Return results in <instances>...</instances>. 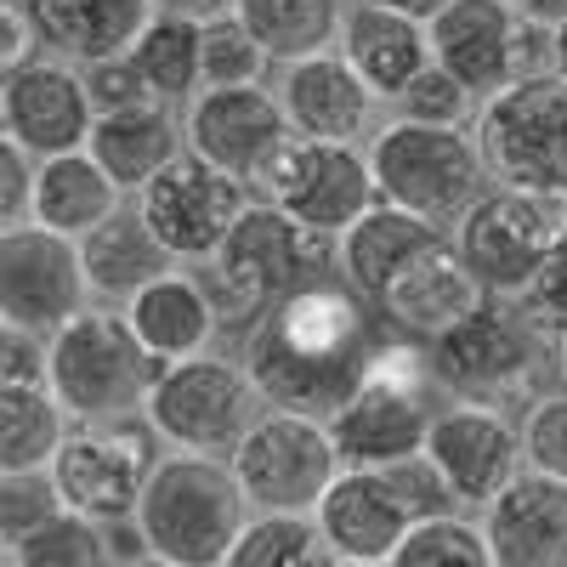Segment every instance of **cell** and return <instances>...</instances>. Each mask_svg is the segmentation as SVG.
Instances as JSON below:
<instances>
[{
	"label": "cell",
	"mask_w": 567,
	"mask_h": 567,
	"mask_svg": "<svg viewBox=\"0 0 567 567\" xmlns=\"http://www.w3.org/2000/svg\"><path fill=\"white\" fill-rule=\"evenodd\" d=\"M386 341L392 323L374 318L347 278H318L250 329L239 363L250 369L267 409L336 420L347 398L369 381L374 352Z\"/></svg>",
	"instance_id": "cell-1"
},
{
	"label": "cell",
	"mask_w": 567,
	"mask_h": 567,
	"mask_svg": "<svg viewBox=\"0 0 567 567\" xmlns=\"http://www.w3.org/2000/svg\"><path fill=\"white\" fill-rule=\"evenodd\" d=\"M329 267H341V239L284 216L267 199H250V210L233 221L221 250L205 261V290L216 301L221 329L250 336L278 301L329 278Z\"/></svg>",
	"instance_id": "cell-2"
},
{
	"label": "cell",
	"mask_w": 567,
	"mask_h": 567,
	"mask_svg": "<svg viewBox=\"0 0 567 567\" xmlns=\"http://www.w3.org/2000/svg\"><path fill=\"white\" fill-rule=\"evenodd\" d=\"M256 516V505L245 499L233 460L221 454H165L159 471L148 477L131 528L142 534L154 556L182 561V567H221L227 550L239 545L245 523Z\"/></svg>",
	"instance_id": "cell-3"
},
{
	"label": "cell",
	"mask_w": 567,
	"mask_h": 567,
	"mask_svg": "<svg viewBox=\"0 0 567 567\" xmlns=\"http://www.w3.org/2000/svg\"><path fill=\"white\" fill-rule=\"evenodd\" d=\"M45 347H52V381L45 386L58 392L74 425H109V420L148 414V398L171 369L159 352L142 347L131 318L114 307H85L58 336H45Z\"/></svg>",
	"instance_id": "cell-4"
},
{
	"label": "cell",
	"mask_w": 567,
	"mask_h": 567,
	"mask_svg": "<svg viewBox=\"0 0 567 567\" xmlns=\"http://www.w3.org/2000/svg\"><path fill=\"white\" fill-rule=\"evenodd\" d=\"M432 352L425 341L392 329V341L374 352L369 381L347 398V409L329 420L341 449V465H409L425 454L432 437Z\"/></svg>",
	"instance_id": "cell-5"
},
{
	"label": "cell",
	"mask_w": 567,
	"mask_h": 567,
	"mask_svg": "<svg viewBox=\"0 0 567 567\" xmlns=\"http://www.w3.org/2000/svg\"><path fill=\"white\" fill-rule=\"evenodd\" d=\"M449 488L437 483V471L425 460L409 465H347L329 483L323 505L312 511L329 556L347 561H392V550L409 539L414 523L437 516ZM454 505V499H449Z\"/></svg>",
	"instance_id": "cell-6"
},
{
	"label": "cell",
	"mask_w": 567,
	"mask_h": 567,
	"mask_svg": "<svg viewBox=\"0 0 567 567\" xmlns=\"http://www.w3.org/2000/svg\"><path fill=\"white\" fill-rule=\"evenodd\" d=\"M369 165H374V182H381V199L425 221L460 216L477 199V182L488 171L477 136H465V125H425L409 114L374 131Z\"/></svg>",
	"instance_id": "cell-7"
},
{
	"label": "cell",
	"mask_w": 567,
	"mask_h": 567,
	"mask_svg": "<svg viewBox=\"0 0 567 567\" xmlns=\"http://www.w3.org/2000/svg\"><path fill=\"white\" fill-rule=\"evenodd\" d=\"M567 233V194L488 187L454 216V245L488 296H523Z\"/></svg>",
	"instance_id": "cell-8"
},
{
	"label": "cell",
	"mask_w": 567,
	"mask_h": 567,
	"mask_svg": "<svg viewBox=\"0 0 567 567\" xmlns=\"http://www.w3.org/2000/svg\"><path fill=\"white\" fill-rule=\"evenodd\" d=\"M477 148L499 187L567 194V80L534 74L483 97Z\"/></svg>",
	"instance_id": "cell-9"
},
{
	"label": "cell",
	"mask_w": 567,
	"mask_h": 567,
	"mask_svg": "<svg viewBox=\"0 0 567 567\" xmlns=\"http://www.w3.org/2000/svg\"><path fill=\"white\" fill-rule=\"evenodd\" d=\"M250 194L329 233V239H341L369 205H381V182H374L369 154H358V142H323L290 131L278 142V154L261 165V176L250 182Z\"/></svg>",
	"instance_id": "cell-10"
},
{
	"label": "cell",
	"mask_w": 567,
	"mask_h": 567,
	"mask_svg": "<svg viewBox=\"0 0 567 567\" xmlns=\"http://www.w3.org/2000/svg\"><path fill=\"white\" fill-rule=\"evenodd\" d=\"M227 460H233V477H239V488L256 511H290V516H312L323 505L329 483L347 471L329 420L290 414V409L261 414L250 425V437Z\"/></svg>",
	"instance_id": "cell-11"
},
{
	"label": "cell",
	"mask_w": 567,
	"mask_h": 567,
	"mask_svg": "<svg viewBox=\"0 0 567 567\" xmlns=\"http://www.w3.org/2000/svg\"><path fill=\"white\" fill-rule=\"evenodd\" d=\"M159 432L148 414L109 420V425H74L69 443L52 460V483L69 511L91 523H131L148 477L159 471Z\"/></svg>",
	"instance_id": "cell-12"
},
{
	"label": "cell",
	"mask_w": 567,
	"mask_h": 567,
	"mask_svg": "<svg viewBox=\"0 0 567 567\" xmlns=\"http://www.w3.org/2000/svg\"><path fill=\"white\" fill-rule=\"evenodd\" d=\"M148 420L171 449L227 460L250 437V425L261 420V392H256L245 363L199 352V358L165 369V381L148 398Z\"/></svg>",
	"instance_id": "cell-13"
},
{
	"label": "cell",
	"mask_w": 567,
	"mask_h": 567,
	"mask_svg": "<svg viewBox=\"0 0 567 567\" xmlns=\"http://www.w3.org/2000/svg\"><path fill=\"white\" fill-rule=\"evenodd\" d=\"M136 210L176 261H210L233 233V221L250 210V187L239 176H227L221 165L199 159L194 148H182L136 194Z\"/></svg>",
	"instance_id": "cell-14"
},
{
	"label": "cell",
	"mask_w": 567,
	"mask_h": 567,
	"mask_svg": "<svg viewBox=\"0 0 567 567\" xmlns=\"http://www.w3.org/2000/svg\"><path fill=\"white\" fill-rule=\"evenodd\" d=\"M91 278L80 239H63L52 227H0V312L34 336H58L69 318L85 312Z\"/></svg>",
	"instance_id": "cell-15"
},
{
	"label": "cell",
	"mask_w": 567,
	"mask_h": 567,
	"mask_svg": "<svg viewBox=\"0 0 567 567\" xmlns=\"http://www.w3.org/2000/svg\"><path fill=\"white\" fill-rule=\"evenodd\" d=\"M420 460L437 471V483L449 488L454 505L483 511L494 494H505L523 477L528 449H523V432L494 403H454V409H437Z\"/></svg>",
	"instance_id": "cell-16"
},
{
	"label": "cell",
	"mask_w": 567,
	"mask_h": 567,
	"mask_svg": "<svg viewBox=\"0 0 567 567\" xmlns=\"http://www.w3.org/2000/svg\"><path fill=\"white\" fill-rule=\"evenodd\" d=\"M432 352V374L437 386L454 392L460 403H511L516 392H528L534 381V341L528 329L505 318L494 301L477 307L471 318H460L454 329H443L437 341H425Z\"/></svg>",
	"instance_id": "cell-17"
},
{
	"label": "cell",
	"mask_w": 567,
	"mask_h": 567,
	"mask_svg": "<svg viewBox=\"0 0 567 567\" xmlns=\"http://www.w3.org/2000/svg\"><path fill=\"white\" fill-rule=\"evenodd\" d=\"M0 125L34 159L80 154L91 142V125H97L85 69L58 63V58H34V63L12 69L0 80Z\"/></svg>",
	"instance_id": "cell-18"
},
{
	"label": "cell",
	"mask_w": 567,
	"mask_h": 567,
	"mask_svg": "<svg viewBox=\"0 0 567 567\" xmlns=\"http://www.w3.org/2000/svg\"><path fill=\"white\" fill-rule=\"evenodd\" d=\"M290 114L284 97L267 85H205L182 114V136L199 159L221 165L245 187L261 176V165L278 154V142L290 136Z\"/></svg>",
	"instance_id": "cell-19"
},
{
	"label": "cell",
	"mask_w": 567,
	"mask_h": 567,
	"mask_svg": "<svg viewBox=\"0 0 567 567\" xmlns=\"http://www.w3.org/2000/svg\"><path fill=\"white\" fill-rule=\"evenodd\" d=\"M483 534L499 567H567V483L528 465L483 505Z\"/></svg>",
	"instance_id": "cell-20"
},
{
	"label": "cell",
	"mask_w": 567,
	"mask_h": 567,
	"mask_svg": "<svg viewBox=\"0 0 567 567\" xmlns=\"http://www.w3.org/2000/svg\"><path fill=\"white\" fill-rule=\"evenodd\" d=\"M278 97L284 114L301 136H323V142H358L374 125V91L369 80L341 58V52H318L301 63H284L278 74Z\"/></svg>",
	"instance_id": "cell-21"
},
{
	"label": "cell",
	"mask_w": 567,
	"mask_h": 567,
	"mask_svg": "<svg viewBox=\"0 0 567 567\" xmlns=\"http://www.w3.org/2000/svg\"><path fill=\"white\" fill-rule=\"evenodd\" d=\"M523 12L511 0H449V7L425 23L432 29V63H443L454 80H465L477 97L511 85V45Z\"/></svg>",
	"instance_id": "cell-22"
},
{
	"label": "cell",
	"mask_w": 567,
	"mask_h": 567,
	"mask_svg": "<svg viewBox=\"0 0 567 567\" xmlns=\"http://www.w3.org/2000/svg\"><path fill=\"white\" fill-rule=\"evenodd\" d=\"M477 307H488V290H483V278L471 272V261L460 256V245H449V239L425 250L381 301L386 323L414 336V341H437L443 329H454Z\"/></svg>",
	"instance_id": "cell-23"
},
{
	"label": "cell",
	"mask_w": 567,
	"mask_h": 567,
	"mask_svg": "<svg viewBox=\"0 0 567 567\" xmlns=\"http://www.w3.org/2000/svg\"><path fill=\"white\" fill-rule=\"evenodd\" d=\"M341 58L369 80L374 97L398 103L432 69V29L398 7H386V0H352L347 29H341Z\"/></svg>",
	"instance_id": "cell-24"
},
{
	"label": "cell",
	"mask_w": 567,
	"mask_h": 567,
	"mask_svg": "<svg viewBox=\"0 0 567 567\" xmlns=\"http://www.w3.org/2000/svg\"><path fill=\"white\" fill-rule=\"evenodd\" d=\"M432 245H443L437 221H425V216H414V210L381 199V205H369V210L341 233V278L352 284L363 301L381 307L386 290H392V284H398L425 250H432Z\"/></svg>",
	"instance_id": "cell-25"
},
{
	"label": "cell",
	"mask_w": 567,
	"mask_h": 567,
	"mask_svg": "<svg viewBox=\"0 0 567 567\" xmlns=\"http://www.w3.org/2000/svg\"><path fill=\"white\" fill-rule=\"evenodd\" d=\"M40 40L63 52V63H103L125 58L136 34L154 23L159 0H23Z\"/></svg>",
	"instance_id": "cell-26"
},
{
	"label": "cell",
	"mask_w": 567,
	"mask_h": 567,
	"mask_svg": "<svg viewBox=\"0 0 567 567\" xmlns=\"http://www.w3.org/2000/svg\"><path fill=\"white\" fill-rule=\"evenodd\" d=\"M125 318H131V329L142 336V347L159 352L165 363H187V358L210 352L216 329H221L205 278H194V272H165V278H154L142 296L125 301Z\"/></svg>",
	"instance_id": "cell-27"
},
{
	"label": "cell",
	"mask_w": 567,
	"mask_h": 567,
	"mask_svg": "<svg viewBox=\"0 0 567 567\" xmlns=\"http://www.w3.org/2000/svg\"><path fill=\"white\" fill-rule=\"evenodd\" d=\"M120 210H125V187L91 159V148L40 159V182H34V221L40 227L63 233V239H85V233H97Z\"/></svg>",
	"instance_id": "cell-28"
},
{
	"label": "cell",
	"mask_w": 567,
	"mask_h": 567,
	"mask_svg": "<svg viewBox=\"0 0 567 567\" xmlns=\"http://www.w3.org/2000/svg\"><path fill=\"white\" fill-rule=\"evenodd\" d=\"M85 148L125 194H142V187L187 148V136L171 120V103H154V109H131V114H97Z\"/></svg>",
	"instance_id": "cell-29"
},
{
	"label": "cell",
	"mask_w": 567,
	"mask_h": 567,
	"mask_svg": "<svg viewBox=\"0 0 567 567\" xmlns=\"http://www.w3.org/2000/svg\"><path fill=\"white\" fill-rule=\"evenodd\" d=\"M80 256H85L91 296H103V301H131V296L148 290L154 278L176 272V256L154 239V227L142 221V210H120L97 233H85Z\"/></svg>",
	"instance_id": "cell-30"
},
{
	"label": "cell",
	"mask_w": 567,
	"mask_h": 567,
	"mask_svg": "<svg viewBox=\"0 0 567 567\" xmlns=\"http://www.w3.org/2000/svg\"><path fill=\"white\" fill-rule=\"evenodd\" d=\"M233 18L267 45L272 63H301L318 52H336L341 29H347L341 0H233Z\"/></svg>",
	"instance_id": "cell-31"
},
{
	"label": "cell",
	"mask_w": 567,
	"mask_h": 567,
	"mask_svg": "<svg viewBox=\"0 0 567 567\" xmlns=\"http://www.w3.org/2000/svg\"><path fill=\"white\" fill-rule=\"evenodd\" d=\"M74 420L52 386H0V471H52Z\"/></svg>",
	"instance_id": "cell-32"
},
{
	"label": "cell",
	"mask_w": 567,
	"mask_h": 567,
	"mask_svg": "<svg viewBox=\"0 0 567 567\" xmlns=\"http://www.w3.org/2000/svg\"><path fill=\"white\" fill-rule=\"evenodd\" d=\"M131 58L159 91V103H194L205 91V18L154 12V23L136 34Z\"/></svg>",
	"instance_id": "cell-33"
},
{
	"label": "cell",
	"mask_w": 567,
	"mask_h": 567,
	"mask_svg": "<svg viewBox=\"0 0 567 567\" xmlns=\"http://www.w3.org/2000/svg\"><path fill=\"white\" fill-rule=\"evenodd\" d=\"M329 561L336 556H329V545H323L318 516L256 511L221 567H329Z\"/></svg>",
	"instance_id": "cell-34"
},
{
	"label": "cell",
	"mask_w": 567,
	"mask_h": 567,
	"mask_svg": "<svg viewBox=\"0 0 567 567\" xmlns=\"http://www.w3.org/2000/svg\"><path fill=\"white\" fill-rule=\"evenodd\" d=\"M12 567H120L109 523H91L80 511H58L45 528L7 545Z\"/></svg>",
	"instance_id": "cell-35"
},
{
	"label": "cell",
	"mask_w": 567,
	"mask_h": 567,
	"mask_svg": "<svg viewBox=\"0 0 567 567\" xmlns=\"http://www.w3.org/2000/svg\"><path fill=\"white\" fill-rule=\"evenodd\" d=\"M386 567H499L488 550L483 523H465L454 511H437L409 528V539L392 550Z\"/></svg>",
	"instance_id": "cell-36"
},
{
	"label": "cell",
	"mask_w": 567,
	"mask_h": 567,
	"mask_svg": "<svg viewBox=\"0 0 567 567\" xmlns=\"http://www.w3.org/2000/svg\"><path fill=\"white\" fill-rule=\"evenodd\" d=\"M272 69V52L233 18H205V85H261V74Z\"/></svg>",
	"instance_id": "cell-37"
},
{
	"label": "cell",
	"mask_w": 567,
	"mask_h": 567,
	"mask_svg": "<svg viewBox=\"0 0 567 567\" xmlns=\"http://www.w3.org/2000/svg\"><path fill=\"white\" fill-rule=\"evenodd\" d=\"M58 511H69V505L52 483V471H7V483H0V539L7 545L45 528Z\"/></svg>",
	"instance_id": "cell-38"
},
{
	"label": "cell",
	"mask_w": 567,
	"mask_h": 567,
	"mask_svg": "<svg viewBox=\"0 0 567 567\" xmlns=\"http://www.w3.org/2000/svg\"><path fill=\"white\" fill-rule=\"evenodd\" d=\"M398 103H403L409 120H425V125H465L471 109H477V91H471L465 80H454L443 63H432Z\"/></svg>",
	"instance_id": "cell-39"
},
{
	"label": "cell",
	"mask_w": 567,
	"mask_h": 567,
	"mask_svg": "<svg viewBox=\"0 0 567 567\" xmlns=\"http://www.w3.org/2000/svg\"><path fill=\"white\" fill-rule=\"evenodd\" d=\"M85 85H91V103L97 114H131V109H154L159 91L148 85V74L136 69V58H103V63H85Z\"/></svg>",
	"instance_id": "cell-40"
},
{
	"label": "cell",
	"mask_w": 567,
	"mask_h": 567,
	"mask_svg": "<svg viewBox=\"0 0 567 567\" xmlns=\"http://www.w3.org/2000/svg\"><path fill=\"white\" fill-rule=\"evenodd\" d=\"M523 449L534 471H550V477L567 483V386L539 398L523 420Z\"/></svg>",
	"instance_id": "cell-41"
},
{
	"label": "cell",
	"mask_w": 567,
	"mask_h": 567,
	"mask_svg": "<svg viewBox=\"0 0 567 567\" xmlns=\"http://www.w3.org/2000/svg\"><path fill=\"white\" fill-rule=\"evenodd\" d=\"M523 312H528V323H539V329H567V233H561V245L545 256V267L534 272V284L523 290Z\"/></svg>",
	"instance_id": "cell-42"
},
{
	"label": "cell",
	"mask_w": 567,
	"mask_h": 567,
	"mask_svg": "<svg viewBox=\"0 0 567 567\" xmlns=\"http://www.w3.org/2000/svg\"><path fill=\"white\" fill-rule=\"evenodd\" d=\"M34 182H40L34 154L7 136L0 142V221L7 227H29L34 221Z\"/></svg>",
	"instance_id": "cell-43"
},
{
	"label": "cell",
	"mask_w": 567,
	"mask_h": 567,
	"mask_svg": "<svg viewBox=\"0 0 567 567\" xmlns=\"http://www.w3.org/2000/svg\"><path fill=\"white\" fill-rule=\"evenodd\" d=\"M52 381V347H40L34 329H0V386H45Z\"/></svg>",
	"instance_id": "cell-44"
},
{
	"label": "cell",
	"mask_w": 567,
	"mask_h": 567,
	"mask_svg": "<svg viewBox=\"0 0 567 567\" xmlns=\"http://www.w3.org/2000/svg\"><path fill=\"white\" fill-rule=\"evenodd\" d=\"M534 74H550V23L523 18L511 45V80H534Z\"/></svg>",
	"instance_id": "cell-45"
},
{
	"label": "cell",
	"mask_w": 567,
	"mask_h": 567,
	"mask_svg": "<svg viewBox=\"0 0 567 567\" xmlns=\"http://www.w3.org/2000/svg\"><path fill=\"white\" fill-rule=\"evenodd\" d=\"M0 23H7V45H0V69H23V63H34V45H45L40 40V29L29 23V12H23V0H7L0 7Z\"/></svg>",
	"instance_id": "cell-46"
},
{
	"label": "cell",
	"mask_w": 567,
	"mask_h": 567,
	"mask_svg": "<svg viewBox=\"0 0 567 567\" xmlns=\"http://www.w3.org/2000/svg\"><path fill=\"white\" fill-rule=\"evenodd\" d=\"M159 12H182V18H221V12H233V0H159Z\"/></svg>",
	"instance_id": "cell-47"
},
{
	"label": "cell",
	"mask_w": 567,
	"mask_h": 567,
	"mask_svg": "<svg viewBox=\"0 0 567 567\" xmlns=\"http://www.w3.org/2000/svg\"><path fill=\"white\" fill-rule=\"evenodd\" d=\"M511 7L534 23H567V0H511Z\"/></svg>",
	"instance_id": "cell-48"
},
{
	"label": "cell",
	"mask_w": 567,
	"mask_h": 567,
	"mask_svg": "<svg viewBox=\"0 0 567 567\" xmlns=\"http://www.w3.org/2000/svg\"><path fill=\"white\" fill-rule=\"evenodd\" d=\"M386 7H398V12H409V18H420V23H432L449 0H386Z\"/></svg>",
	"instance_id": "cell-49"
},
{
	"label": "cell",
	"mask_w": 567,
	"mask_h": 567,
	"mask_svg": "<svg viewBox=\"0 0 567 567\" xmlns=\"http://www.w3.org/2000/svg\"><path fill=\"white\" fill-rule=\"evenodd\" d=\"M550 74L567 80V23H550Z\"/></svg>",
	"instance_id": "cell-50"
},
{
	"label": "cell",
	"mask_w": 567,
	"mask_h": 567,
	"mask_svg": "<svg viewBox=\"0 0 567 567\" xmlns=\"http://www.w3.org/2000/svg\"><path fill=\"white\" fill-rule=\"evenodd\" d=\"M120 567H182V561H165V556L148 550V556H131V561H120Z\"/></svg>",
	"instance_id": "cell-51"
},
{
	"label": "cell",
	"mask_w": 567,
	"mask_h": 567,
	"mask_svg": "<svg viewBox=\"0 0 567 567\" xmlns=\"http://www.w3.org/2000/svg\"><path fill=\"white\" fill-rule=\"evenodd\" d=\"M556 369H561V386H567V329L556 336Z\"/></svg>",
	"instance_id": "cell-52"
},
{
	"label": "cell",
	"mask_w": 567,
	"mask_h": 567,
	"mask_svg": "<svg viewBox=\"0 0 567 567\" xmlns=\"http://www.w3.org/2000/svg\"><path fill=\"white\" fill-rule=\"evenodd\" d=\"M329 567H386V561H347V556H336Z\"/></svg>",
	"instance_id": "cell-53"
}]
</instances>
